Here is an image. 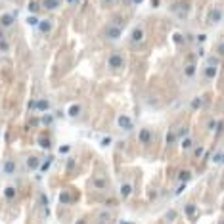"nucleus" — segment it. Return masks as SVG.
<instances>
[{"label":"nucleus","instance_id":"nucleus-16","mask_svg":"<svg viewBox=\"0 0 224 224\" xmlns=\"http://www.w3.org/2000/svg\"><path fill=\"white\" fill-rule=\"evenodd\" d=\"M71 151V146L69 144H63V146H59V153H69Z\"/></svg>","mask_w":224,"mask_h":224},{"label":"nucleus","instance_id":"nucleus-25","mask_svg":"<svg viewBox=\"0 0 224 224\" xmlns=\"http://www.w3.org/2000/svg\"><path fill=\"white\" fill-rule=\"evenodd\" d=\"M121 224H132V222H127V220H125V222H121Z\"/></svg>","mask_w":224,"mask_h":224},{"label":"nucleus","instance_id":"nucleus-9","mask_svg":"<svg viewBox=\"0 0 224 224\" xmlns=\"http://www.w3.org/2000/svg\"><path fill=\"white\" fill-rule=\"evenodd\" d=\"M15 193H17V190H15L13 186H8L6 190H4V195H6V199H13V197H15Z\"/></svg>","mask_w":224,"mask_h":224},{"label":"nucleus","instance_id":"nucleus-24","mask_svg":"<svg viewBox=\"0 0 224 224\" xmlns=\"http://www.w3.org/2000/svg\"><path fill=\"white\" fill-rule=\"evenodd\" d=\"M186 132H188V130H186V128H180V132H178V136H186Z\"/></svg>","mask_w":224,"mask_h":224},{"label":"nucleus","instance_id":"nucleus-17","mask_svg":"<svg viewBox=\"0 0 224 224\" xmlns=\"http://www.w3.org/2000/svg\"><path fill=\"white\" fill-rule=\"evenodd\" d=\"M50 163H52L50 159H46L44 163H40V167H39V169H40V171H48V169H50Z\"/></svg>","mask_w":224,"mask_h":224},{"label":"nucleus","instance_id":"nucleus-21","mask_svg":"<svg viewBox=\"0 0 224 224\" xmlns=\"http://www.w3.org/2000/svg\"><path fill=\"white\" fill-rule=\"evenodd\" d=\"M94 186L96 188H105V182L103 180H94Z\"/></svg>","mask_w":224,"mask_h":224},{"label":"nucleus","instance_id":"nucleus-18","mask_svg":"<svg viewBox=\"0 0 224 224\" xmlns=\"http://www.w3.org/2000/svg\"><path fill=\"white\" fill-rule=\"evenodd\" d=\"M100 144H102L103 147L109 146V144H111V136H105V138H102V142H100Z\"/></svg>","mask_w":224,"mask_h":224},{"label":"nucleus","instance_id":"nucleus-10","mask_svg":"<svg viewBox=\"0 0 224 224\" xmlns=\"http://www.w3.org/2000/svg\"><path fill=\"white\" fill-rule=\"evenodd\" d=\"M39 144H40L42 147H44V149H50V146H52L50 138H40V140H39Z\"/></svg>","mask_w":224,"mask_h":224},{"label":"nucleus","instance_id":"nucleus-19","mask_svg":"<svg viewBox=\"0 0 224 224\" xmlns=\"http://www.w3.org/2000/svg\"><path fill=\"white\" fill-rule=\"evenodd\" d=\"M193 213H195V207H193V205H188V207H186V215H190V217H192Z\"/></svg>","mask_w":224,"mask_h":224},{"label":"nucleus","instance_id":"nucleus-20","mask_svg":"<svg viewBox=\"0 0 224 224\" xmlns=\"http://www.w3.org/2000/svg\"><path fill=\"white\" fill-rule=\"evenodd\" d=\"M117 35H119V31H117V29H111V31H107V37H111V39H115Z\"/></svg>","mask_w":224,"mask_h":224},{"label":"nucleus","instance_id":"nucleus-7","mask_svg":"<svg viewBox=\"0 0 224 224\" xmlns=\"http://www.w3.org/2000/svg\"><path fill=\"white\" fill-rule=\"evenodd\" d=\"M35 107L39 109V111H48V109H50V102H48V100H39V102L35 103Z\"/></svg>","mask_w":224,"mask_h":224},{"label":"nucleus","instance_id":"nucleus-22","mask_svg":"<svg viewBox=\"0 0 224 224\" xmlns=\"http://www.w3.org/2000/svg\"><path fill=\"white\" fill-rule=\"evenodd\" d=\"M193 107H199V105H201V100H199V98H195V100H193V103H192Z\"/></svg>","mask_w":224,"mask_h":224},{"label":"nucleus","instance_id":"nucleus-14","mask_svg":"<svg viewBox=\"0 0 224 224\" xmlns=\"http://www.w3.org/2000/svg\"><path fill=\"white\" fill-rule=\"evenodd\" d=\"M182 149H192V138H186L182 142Z\"/></svg>","mask_w":224,"mask_h":224},{"label":"nucleus","instance_id":"nucleus-5","mask_svg":"<svg viewBox=\"0 0 224 224\" xmlns=\"http://www.w3.org/2000/svg\"><path fill=\"white\" fill-rule=\"evenodd\" d=\"M25 165H27L29 171H35V169H39V167H40V159H39V157H35V155H31V157L27 159Z\"/></svg>","mask_w":224,"mask_h":224},{"label":"nucleus","instance_id":"nucleus-2","mask_svg":"<svg viewBox=\"0 0 224 224\" xmlns=\"http://www.w3.org/2000/svg\"><path fill=\"white\" fill-rule=\"evenodd\" d=\"M123 63H125V61H123V58L119 56V54H111V58L107 59V65L111 67V69H121Z\"/></svg>","mask_w":224,"mask_h":224},{"label":"nucleus","instance_id":"nucleus-12","mask_svg":"<svg viewBox=\"0 0 224 224\" xmlns=\"http://www.w3.org/2000/svg\"><path fill=\"white\" fill-rule=\"evenodd\" d=\"M52 121H54V119H52L50 113H46V115L42 117V125H46V127H48V125H52Z\"/></svg>","mask_w":224,"mask_h":224},{"label":"nucleus","instance_id":"nucleus-11","mask_svg":"<svg viewBox=\"0 0 224 224\" xmlns=\"http://www.w3.org/2000/svg\"><path fill=\"white\" fill-rule=\"evenodd\" d=\"M190 176H192V174L188 173V171H182V173L178 174V178L182 180V182H186V180H190Z\"/></svg>","mask_w":224,"mask_h":224},{"label":"nucleus","instance_id":"nucleus-1","mask_svg":"<svg viewBox=\"0 0 224 224\" xmlns=\"http://www.w3.org/2000/svg\"><path fill=\"white\" fill-rule=\"evenodd\" d=\"M81 113H83V105L81 103H71L69 107H67V117H71V119L81 117Z\"/></svg>","mask_w":224,"mask_h":224},{"label":"nucleus","instance_id":"nucleus-8","mask_svg":"<svg viewBox=\"0 0 224 224\" xmlns=\"http://www.w3.org/2000/svg\"><path fill=\"white\" fill-rule=\"evenodd\" d=\"M4 173L6 174L15 173V163H13V161H6V163H4Z\"/></svg>","mask_w":224,"mask_h":224},{"label":"nucleus","instance_id":"nucleus-23","mask_svg":"<svg viewBox=\"0 0 224 224\" xmlns=\"http://www.w3.org/2000/svg\"><path fill=\"white\" fill-rule=\"evenodd\" d=\"M186 75H188V77H192V75H193V67H188V69H186Z\"/></svg>","mask_w":224,"mask_h":224},{"label":"nucleus","instance_id":"nucleus-13","mask_svg":"<svg viewBox=\"0 0 224 224\" xmlns=\"http://www.w3.org/2000/svg\"><path fill=\"white\" fill-rule=\"evenodd\" d=\"M205 75H207V79H213L217 75V69H215V67H207V73H205Z\"/></svg>","mask_w":224,"mask_h":224},{"label":"nucleus","instance_id":"nucleus-26","mask_svg":"<svg viewBox=\"0 0 224 224\" xmlns=\"http://www.w3.org/2000/svg\"><path fill=\"white\" fill-rule=\"evenodd\" d=\"M222 224H224V222H222Z\"/></svg>","mask_w":224,"mask_h":224},{"label":"nucleus","instance_id":"nucleus-3","mask_svg":"<svg viewBox=\"0 0 224 224\" xmlns=\"http://www.w3.org/2000/svg\"><path fill=\"white\" fill-rule=\"evenodd\" d=\"M117 125L123 128V130H130L132 128V123H130V119H128L127 115H121L119 119H117Z\"/></svg>","mask_w":224,"mask_h":224},{"label":"nucleus","instance_id":"nucleus-15","mask_svg":"<svg viewBox=\"0 0 224 224\" xmlns=\"http://www.w3.org/2000/svg\"><path fill=\"white\" fill-rule=\"evenodd\" d=\"M142 35H144V33H142V29H134V33H132V39H134V40H140Z\"/></svg>","mask_w":224,"mask_h":224},{"label":"nucleus","instance_id":"nucleus-4","mask_svg":"<svg viewBox=\"0 0 224 224\" xmlns=\"http://www.w3.org/2000/svg\"><path fill=\"white\" fill-rule=\"evenodd\" d=\"M138 140H140L142 144H149V142H151V132H149L147 128H142L140 132H138Z\"/></svg>","mask_w":224,"mask_h":224},{"label":"nucleus","instance_id":"nucleus-6","mask_svg":"<svg viewBox=\"0 0 224 224\" xmlns=\"http://www.w3.org/2000/svg\"><path fill=\"white\" fill-rule=\"evenodd\" d=\"M121 195H123V199H128L132 195V186L128 184V182H123L121 184Z\"/></svg>","mask_w":224,"mask_h":224}]
</instances>
